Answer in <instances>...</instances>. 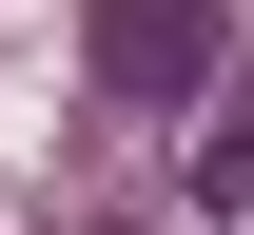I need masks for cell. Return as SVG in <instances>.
<instances>
[{"label":"cell","mask_w":254,"mask_h":235,"mask_svg":"<svg viewBox=\"0 0 254 235\" xmlns=\"http://www.w3.org/2000/svg\"><path fill=\"white\" fill-rule=\"evenodd\" d=\"M78 59H98L118 118H176V98H215V0H98Z\"/></svg>","instance_id":"cell-1"},{"label":"cell","mask_w":254,"mask_h":235,"mask_svg":"<svg viewBox=\"0 0 254 235\" xmlns=\"http://www.w3.org/2000/svg\"><path fill=\"white\" fill-rule=\"evenodd\" d=\"M195 196H215V216H254V137H195Z\"/></svg>","instance_id":"cell-2"}]
</instances>
